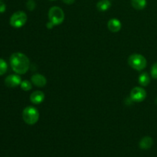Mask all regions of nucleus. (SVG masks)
<instances>
[{
	"instance_id": "1",
	"label": "nucleus",
	"mask_w": 157,
	"mask_h": 157,
	"mask_svg": "<svg viewBox=\"0 0 157 157\" xmlns=\"http://www.w3.org/2000/svg\"><path fill=\"white\" fill-rule=\"evenodd\" d=\"M10 65L15 73L18 75H24L29 71L30 61L25 54L15 52L10 57Z\"/></svg>"
},
{
	"instance_id": "2",
	"label": "nucleus",
	"mask_w": 157,
	"mask_h": 157,
	"mask_svg": "<svg viewBox=\"0 0 157 157\" xmlns=\"http://www.w3.org/2000/svg\"><path fill=\"white\" fill-rule=\"evenodd\" d=\"M128 64L133 69L136 71H143L146 68L147 64L145 57L140 54H132L128 58Z\"/></svg>"
},
{
	"instance_id": "3",
	"label": "nucleus",
	"mask_w": 157,
	"mask_h": 157,
	"mask_svg": "<svg viewBox=\"0 0 157 157\" xmlns=\"http://www.w3.org/2000/svg\"><path fill=\"white\" fill-rule=\"evenodd\" d=\"M22 118L25 123L29 125H34L39 119V113L38 110L34 107H25L22 111Z\"/></svg>"
},
{
	"instance_id": "4",
	"label": "nucleus",
	"mask_w": 157,
	"mask_h": 157,
	"mask_svg": "<svg viewBox=\"0 0 157 157\" xmlns=\"http://www.w3.org/2000/svg\"><path fill=\"white\" fill-rule=\"evenodd\" d=\"M48 18L54 25H59L64 21V13L60 7L53 6L48 11Z\"/></svg>"
},
{
	"instance_id": "5",
	"label": "nucleus",
	"mask_w": 157,
	"mask_h": 157,
	"mask_svg": "<svg viewBox=\"0 0 157 157\" xmlns=\"http://www.w3.org/2000/svg\"><path fill=\"white\" fill-rule=\"evenodd\" d=\"M27 15L24 12L18 11L11 16L9 23L12 27L18 29V28H21L23 25H25L26 21H27Z\"/></svg>"
},
{
	"instance_id": "6",
	"label": "nucleus",
	"mask_w": 157,
	"mask_h": 157,
	"mask_svg": "<svg viewBox=\"0 0 157 157\" xmlns=\"http://www.w3.org/2000/svg\"><path fill=\"white\" fill-rule=\"evenodd\" d=\"M147 98V92L143 87H135L130 91V99L136 103L144 101Z\"/></svg>"
},
{
	"instance_id": "7",
	"label": "nucleus",
	"mask_w": 157,
	"mask_h": 157,
	"mask_svg": "<svg viewBox=\"0 0 157 157\" xmlns=\"http://www.w3.org/2000/svg\"><path fill=\"white\" fill-rule=\"evenodd\" d=\"M21 77L18 75H10L5 79V84L9 87H15L21 83Z\"/></svg>"
},
{
	"instance_id": "8",
	"label": "nucleus",
	"mask_w": 157,
	"mask_h": 157,
	"mask_svg": "<svg viewBox=\"0 0 157 157\" xmlns=\"http://www.w3.org/2000/svg\"><path fill=\"white\" fill-rule=\"evenodd\" d=\"M31 81L34 85L38 87H44L47 84V79H46L45 77L42 75H40V74H35V75H32Z\"/></svg>"
},
{
	"instance_id": "9",
	"label": "nucleus",
	"mask_w": 157,
	"mask_h": 157,
	"mask_svg": "<svg viewBox=\"0 0 157 157\" xmlns=\"http://www.w3.org/2000/svg\"><path fill=\"white\" fill-rule=\"evenodd\" d=\"M44 94L41 90H36L30 95V101L34 104H40L44 101Z\"/></svg>"
},
{
	"instance_id": "10",
	"label": "nucleus",
	"mask_w": 157,
	"mask_h": 157,
	"mask_svg": "<svg viewBox=\"0 0 157 157\" xmlns=\"http://www.w3.org/2000/svg\"><path fill=\"white\" fill-rule=\"evenodd\" d=\"M107 27L108 29L112 32H118L121 29L122 25L120 20L117 18H111L109 20L108 23H107Z\"/></svg>"
},
{
	"instance_id": "11",
	"label": "nucleus",
	"mask_w": 157,
	"mask_h": 157,
	"mask_svg": "<svg viewBox=\"0 0 157 157\" xmlns=\"http://www.w3.org/2000/svg\"><path fill=\"white\" fill-rule=\"evenodd\" d=\"M153 144V138L150 137V136H144V137L142 138L141 140L140 141L139 147L140 148H141L142 150H147L151 148Z\"/></svg>"
},
{
	"instance_id": "12",
	"label": "nucleus",
	"mask_w": 157,
	"mask_h": 157,
	"mask_svg": "<svg viewBox=\"0 0 157 157\" xmlns=\"http://www.w3.org/2000/svg\"><path fill=\"white\" fill-rule=\"evenodd\" d=\"M138 81H139V84L143 87L148 86L150 83V77L149 74L147 72H143L142 74L140 75Z\"/></svg>"
},
{
	"instance_id": "13",
	"label": "nucleus",
	"mask_w": 157,
	"mask_h": 157,
	"mask_svg": "<svg viewBox=\"0 0 157 157\" xmlns=\"http://www.w3.org/2000/svg\"><path fill=\"white\" fill-rule=\"evenodd\" d=\"M110 6H111V3L109 0H100L97 3V8L101 12H105V11L108 10Z\"/></svg>"
},
{
	"instance_id": "14",
	"label": "nucleus",
	"mask_w": 157,
	"mask_h": 157,
	"mask_svg": "<svg viewBox=\"0 0 157 157\" xmlns=\"http://www.w3.org/2000/svg\"><path fill=\"white\" fill-rule=\"evenodd\" d=\"M147 4V0H131L132 6L136 10H142L145 9Z\"/></svg>"
},
{
	"instance_id": "15",
	"label": "nucleus",
	"mask_w": 157,
	"mask_h": 157,
	"mask_svg": "<svg viewBox=\"0 0 157 157\" xmlns=\"http://www.w3.org/2000/svg\"><path fill=\"white\" fill-rule=\"evenodd\" d=\"M8 69V64L6 62L5 60H3L2 58H0V76L3 75L4 74H6V72L7 71Z\"/></svg>"
},
{
	"instance_id": "16",
	"label": "nucleus",
	"mask_w": 157,
	"mask_h": 157,
	"mask_svg": "<svg viewBox=\"0 0 157 157\" xmlns=\"http://www.w3.org/2000/svg\"><path fill=\"white\" fill-rule=\"evenodd\" d=\"M20 86H21V88L23 90H25V91H29V90H30L32 87V84L30 83V81H27V80H24V81H21Z\"/></svg>"
},
{
	"instance_id": "17",
	"label": "nucleus",
	"mask_w": 157,
	"mask_h": 157,
	"mask_svg": "<svg viewBox=\"0 0 157 157\" xmlns=\"http://www.w3.org/2000/svg\"><path fill=\"white\" fill-rule=\"evenodd\" d=\"M150 73H151V76L153 77V78L157 80V62L153 64V66L151 67Z\"/></svg>"
},
{
	"instance_id": "18",
	"label": "nucleus",
	"mask_w": 157,
	"mask_h": 157,
	"mask_svg": "<svg viewBox=\"0 0 157 157\" xmlns=\"http://www.w3.org/2000/svg\"><path fill=\"white\" fill-rule=\"evenodd\" d=\"M26 6H27V8H28V9H29V10L32 11V10H34V9H35L36 5H35V2L33 1V0H29V1L27 2Z\"/></svg>"
},
{
	"instance_id": "19",
	"label": "nucleus",
	"mask_w": 157,
	"mask_h": 157,
	"mask_svg": "<svg viewBox=\"0 0 157 157\" xmlns=\"http://www.w3.org/2000/svg\"><path fill=\"white\" fill-rule=\"evenodd\" d=\"M6 9V4H5L3 2L0 1V13H3V12H5Z\"/></svg>"
},
{
	"instance_id": "20",
	"label": "nucleus",
	"mask_w": 157,
	"mask_h": 157,
	"mask_svg": "<svg viewBox=\"0 0 157 157\" xmlns=\"http://www.w3.org/2000/svg\"><path fill=\"white\" fill-rule=\"evenodd\" d=\"M63 2L67 5H71L75 2V0H63Z\"/></svg>"
},
{
	"instance_id": "21",
	"label": "nucleus",
	"mask_w": 157,
	"mask_h": 157,
	"mask_svg": "<svg viewBox=\"0 0 157 157\" xmlns=\"http://www.w3.org/2000/svg\"><path fill=\"white\" fill-rule=\"evenodd\" d=\"M54 26H55V25H53V23L51 22L50 21H49L47 23V25H46V27H47L48 29H52V28L54 27Z\"/></svg>"
},
{
	"instance_id": "22",
	"label": "nucleus",
	"mask_w": 157,
	"mask_h": 157,
	"mask_svg": "<svg viewBox=\"0 0 157 157\" xmlns=\"http://www.w3.org/2000/svg\"><path fill=\"white\" fill-rule=\"evenodd\" d=\"M51 1H55V0H51Z\"/></svg>"
},
{
	"instance_id": "23",
	"label": "nucleus",
	"mask_w": 157,
	"mask_h": 157,
	"mask_svg": "<svg viewBox=\"0 0 157 157\" xmlns=\"http://www.w3.org/2000/svg\"><path fill=\"white\" fill-rule=\"evenodd\" d=\"M0 1H1V0H0Z\"/></svg>"
}]
</instances>
